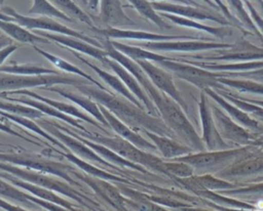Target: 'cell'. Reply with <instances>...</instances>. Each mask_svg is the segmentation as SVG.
<instances>
[{
  "instance_id": "8fae6325",
  "label": "cell",
  "mask_w": 263,
  "mask_h": 211,
  "mask_svg": "<svg viewBox=\"0 0 263 211\" xmlns=\"http://www.w3.org/2000/svg\"><path fill=\"white\" fill-rule=\"evenodd\" d=\"M71 174L91 187V189L99 197H101L107 204L112 206L116 211H129L126 206V198L120 193L117 185L112 184L108 180L77 172L76 169H73Z\"/></svg>"
},
{
  "instance_id": "9f6ffc18",
  "label": "cell",
  "mask_w": 263,
  "mask_h": 211,
  "mask_svg": "<svg viewBox=\"0 0 263 211\" xmlns=\"http://www.w3.org/2000/svg\"><path fill=\"white\" fill-rule=\"evenodd\" d=\"M202 1H203V2H205V4H206V5H209V6H210V7H212V8H215V9H217V8H218V7L216 6V4H215L212 0H202Z\"/></svg>"
},
{
  "instance_id": "681fc988",
  "label": "cell",
  "mask_w": 263,
  "mask_h": 211,
  "mask_svg": "<svg viewBox=\"0 0 263 211\" xmlns=\"http://www.w3.org/2000/svg\"><path fill=\"white\" fill-rule=\"evenodd\" d=\"M0 208L3 209L4 211H29L21 206L14 205V204H10L7 201H5L4 199L0 198Z\"/></svg>"
},
{
  "instance_id": "7c38bea8",
  "label": "cell",
  "mask_w": 263,
  "mask_h": 211,
  "mask_svg": "<svg viewBox=\"0 0 263 211\" xmlns=\"http://www.w3.org/2000/svg\"><path fill=\"white\" fill-rule=\"evenodd\" d=\"M140 67L143 69V71L146 73L152 84L160 91L164 92L168 96H171L175 101H177L181 108L186 112L189 113V109L184 101L182 95L180 94L179 90L174 84L172 74L168 73L166 70L162 69L161 67H158L154 65L153 62L149 60H136Z\"/></svg>"
},
{
  "instance_id": "7402d4cb",
  "label": "cell",
  "mask_w": 263,
  "mask_h": 211,
  "mask_svg": "<svg viewBox=\"0 0 263 211\" xmlns=\"http://www.w3.org/2000/svg\"><path fill=\"white\" fill-rule=\"evenodd\" d=\"M98 104H99V108H100L103 116L105 117L106 121L108 122L110 128H112L117 133L118 136L126 139L127 141H129L130 143H133L134 145H136L137 147H139L141 150L149 151V152L157 151V147L155 146V144L153 142L148 141L142 135H140L137 131H135L129 126L124 124L122 121H120L117 117H115L104 106H102L100 103H98Z\"/></svg>"
},
{
  "instance_id": "91938a15",
  "label": "cell",
  "mask_w": 263,
  "mask_h": 211,
  "mask_svg": "<svg viewBox=\"0 0 263 211\" xmlns=\"http://www.w3.org/2000/svg\"><path fill=\"white\" fill-rule=\"evenodd\" d=\"M3 2H4V0H0V4H1V5L3 4Z\"/></svg>"
},
{
  "instance_id": "db71d44e",
  "label": "cell",
  "mask_w": 263,
  "mask_h": 211,
  "mask_svg": "<svg viewBox=\"0 0 263 211\" xmlns=\"http://www.w3.org/2000/svg\"><path fill=\"white\" fill-rule=\"evenodd\" d=\"M10 44H11V40L9 38L5 37L4 35L0 36V49H2L5 46H8Z\"/></svg>"
},
{
  "instance_id": "b9f144b4",
  "label": "cell",
  "mask_w": 263,
  "mask_h": 211,
  "mask_svg": "<svg viewBox=\"0 0 263 211\" xmlns=\"http://www.w3.org/2000/svg\"><path fill=\"white\" fill-rule=\"evenodd\" d=\"M218 82L224 84L226 86H230L235 88L237 91L241 92H250L253 94H262L263 95V84H260L251 80H238V79H230L229 77L222 78L218 76Z\"/></svg>"
},
{
  "instance_id": "2e32d148",
  "label": "cell",
  "mask_w": 263,
  "mask_h": 211,
  "mask_svg": "<svg viewBox=\"0 0 263 211\" xmlns=\"http://www.w3.org/2000/svg\"><path fill=\"white\" fill-rule=\"evenodd\" d=\"M92 30L104 36L106 39H134V40H143V41H171L178 39H198L191 36L183 35H162L155 34L146 31L139 30H129V29H120V28H99L93 27Z\"/></svg>"
},
{
  "instance_id": "484cf974",
  "label": "cell",
  "mask_w": 263,
  "mask_h": 211,
  "mask_svg": "<svg viewBox=\"0 0 263 211\" xmlns=\"http://www.w3.org/2000/svg\"><path fill=\"white\" fill-rule=\"evenodd\" d=\"M71 50V49H69ZM71 52L83 64L87 65L91 70L95 71V73L106 83L109 85V87H111L112 89H114L116 92H118L122 97H124L125 99H127L128 101L133 102L134 104H136L137 107L141 108V109H145V107L143 106V103L129 91V89L126 87V85L123 83V81L117 76V75H112L106 71H104L103 69H101L100 67L91 64L89 60H87L86 58H84L83 56H81L80 54H78V52L71 50Z\"/></svg>"
},
{
  "instance_id": "8992f818",
  "label": "cell",
  "mask_w": 263,
  "mask_h": 211,
  "mask_svg": "<svg viewBox=\"0 0 263 211\" xmlns=\"http://www.w3.org/2000/svg\"><path fill=\"white\" fill-rule=\"evenodd\" d=\"M258 146L255 145H245L238 149H228L222 151H208L198 152L196 154H188L182 157L172 159L171 161L183 162L191 166L193 171H198L199 173L209 172H220L230 166L239 158L251 153Z\"/></svg>"
},
{
  "instance_id": "cb8c5ba5",
  "label": "cell",
  "mask_w": 263,
  "mask_h": 211,
  "mask_svg": "<svg viewBox=\"0 0 263 211\" xmlns=\"http://www.w3.org/2000/svg\"><path fill=\"white\" fill-rule=\"evenodd\" d=\"M108 67H110L113 70V72L123 81V83L126 85V87L129 89V91L143 103V106L145 107L147 112L152 116L158 117L159 114H158L155 106L153 104L152 100L147 95V93L145 92L143 87L140 85V83L136 79V77L130 72H128L122 65H120L118 61H116L112 58H109Z\"/></svg>"
},
{
  "instance_id": "4fadbf2b",
  "label": "cell",
  "mask_w": 263,
  "mask_h": 211,
  "mask_svg": "<svg viewBox=\"0 0 263 211\" xmlns=\"http://www.w3.org/2000/svg\"><path fill=\"white\" fill-rule=\"evenodd\" d=\"M153 8L157 12L171 13L186 17L193 20H212L218 24L227 25L229 22L224 16L204 10L202 6H193L187 4H179L172 2H151Z\"/></svg>"
},
{
  "instance_id": "5b68a950",
  "label": "cell",
  "mask_w": 263,
  "mask_h": 211,
  "mask_svg": "<svg viewBox=\"0 0 263 211\" xmlns=\"http://www.w3.org/2000/svg\"><path fill=\"white\" fill-rule=\"evenodd\" d=\"M0 170L5 171L9 174H12L24 181H27L32 184L39 185V186L51 189L53 192H57L59 194H62L64 196H67L70 199L74 200L75 202H77L83 206H86L88 208H90L89 204L99 206V204L97 202H95L92 199L88 198L87 196H84L82 193H80L77 189H75L74 187H72L71 184L68 183L67 181L60 180L59 177H53L52 175L45 174V173H42L39 171L25 169V168H22V167L15 166V165H11V164L5 163V162H0Z\"/></svg>"
},
{
  "instance_id": "6f0895ef",
  "label": "cell",
  "mask_w": 263,
  "mask_h": 211,
  "mask_svg": "<svg viewBox=\"0 0 263 211\" xmlns=\"http://www.w3.org/2000/svg\"><path fill=\"white\" fill-rule=\"evenodd\" d=\"M255 2L257 3L259 9L261 10V12L263 13V0H255Z\"/></svg>"
},
{
  "instance_id": "603a6c76",
  "label": "cell",
  "mask_w": 263,
  "mask_h": 211,
  "mask_svg": "<svg viewBox=\"0 0 263 211\" xmlns=\"http://www.w3.org/2000/svg\"><path fill=\"white\" fill-rule=\"evenodd\" d=\"M42 37L52 40L60 46H65L68 47V49L74 50V51H79L81 53L87 54L89 56L95 57L98 59L100 62H102L105 66H108L109 61V56L106 52L105 49L99 48L95 45H91L85 41H82L80 39H77L75 37L71 36H66V35H61V34H48V33H40Z\"/></svg>"
},
{
  "instance_id": "f1b7e54d",
  "label": "cell",
  "mask_w": 263,
  "mask_h": 211,
  "mask_svg": "<svg viewBox=\"0 0 263 211\" xmlns=\"http://www.w3.org/2000/svg\"><path fill=\"white\" fill-rule=\"evenodd\" d=\"M144 134L152 140V142L157 147V151L161 154V156L164 159H175L178 157H182L188 154L192 153V149L188 145L181 144L179 141H177L175 138L159 135L147 130H143Z\"/></svg>"
},
{
  "instance_id": "836d02e7",
  "label": "cell",
  "mask_w": 263,
  "mask_h": 211,
  "mask_svg": "<svg viewBox=\"0 0 263 211\" xmlns=\"http://www.w3.org/2000/svg\"><path fill=\"white\" fill-rule=\"evenodd\" d=\"M110 42L118 51H120L121 53H123L124 55L128 56L129 58H132L134 60H149V61L159 62L162 60L173 58V57L154 53L153 51L147 50L145 48H140L139 46L127 45V44H124V43H121L118 41H114V40H110Z\"/></svg>"
},
{
  "instance_id": "f6af8a7d",
  "label": "cell",
  "mask_w": 263,
  "mask_h": 211,
  "mask_svg": "<svg viewBox=\"0 0 263 211\" xmlns=\"http://www.w3.org/2000/svg\"><path fill=\"white\" fill-rule=\"evenodd\" d=\"M226 2L228 3L229 7L228 8H232L233 11L235 12V17L238 22L241 23V25L246 26L249 30L255 32L258 34V30L254 24V22L252 20L250 14L247 12L246 6L242 3V0H226Z\"/></svg>"
},
{
  "instance_id": "7dc6e473",
  "label": "cell",
  "mask_w": 263,
  "mask_h": 211,
  "mask_svg": "<svg viewBox=\"0 0 263 211\" xmlns=\"http://www.w3.org/2000/svg\"><path fill=\"white\" fill-rule=\"evenodd\" d=\"M215 4H216V6L222 11V13L227 17V19H230V22H234V23H236V24H238L239 22L235 18V16L230 12V10H229V8L224 4V2L222 1V0H212Z\"/></svg>"
},
{
  "instance_id": "60d3db41",
  "label": "cell",
  "mask_w": 263,
  "mask_h": 211,
  "mask_svg": "<svg viewBox=\"0 0 263 211\" xmlns=\"http://www.w3.org/2000/svg\"><path fill=\"white\" fill-rule=\"evenodd\" d=\"M0 110L7 112L9 114L32 118V119H41L44 116L43 113H41L35 108H32L30 106H26L23 103H18V102L9 101V100L7 101L0 100Z\"/></svg>"
},
{
  "instance_id": "5bb4252c",
  "label": "cell",
  "mask_w": 263,
  "mask_h": 211,
  "mask_svg": "<svg viewBox=\"0 0 263 211\" xmlns=\"http://www.w3.org/2000/svg\"><path fill=\"white\" fill-rule=\"evenodd\" d=\"M211 109L217 130L223 139H227L234 144H239L242 146L250 145L254 141L250 131L245 130L240 125H238L218 108L214 107Z\"/></svg>"
},
{
  "instance_id": "3957f363",
  "label": "cell",
  "mask_w": 263,
  "mask_h": 211,
  "mask_svg": "<svg viewBox=\"0 0 263 211\" xmlns=\"http://www.w3.org/2000/svg\"><path fill=\"white\" fill-rule=\"evenodd\" d=\"M75 133L78 135L87 138L91 141L101 143L115 153H117L122 158L134 162L136 164H139L146 168L147 170H151L154 172H159L162 174L167 175L166 171V162L161 160L159 157L152 155L150 153H147L144 150H141L127 141L126 139L120 137V136H107L99 133H92L86 131H80L78 129H72Z\"/></svg>"
},
{
  "instance_id": "30bf717a",
  "label": "cell",
  "mask_w": 263,
  "mask_h": 211,
  "mask_svg": "<svg viewBox=\"0 0 263 211\" xmlns=\"http://www.w3.org/2000/svg\"><path fill=\"white\" fill-rule=\"evenodd\" d=\"M40 127L44 128L48 131V133L52 136H54L57 139H59L71 153L76 155L82 160L92 162L95 164H100L102 166H105L107 168H110L114 172L120 171L118 166H115L107 161H105L102 157H100L92 149H90L88 145L83 143L81 140L75 138L74 136H71L70 134L60 130L55 126H53L49 120H41L39 122Z\"/></svg>"
},
{
  "instance_id": "277c9868",
  "label": "cell",
  "mask_w": 263,
  "mask_h": 211,
  "mask_svg": "<svg viewBox=\"0 0 263 211\" xmlns=\"http://www.w3.org/2000/svg\"><path fill=\"white\" fill-rule=\"evenodd\" d=\"M0 162L9 163L25 169L39 171L45 174H49L61 179H64L68 183L74 186H80L79 182L76 181L70 174L74 167L68 164H64L59 161L46 158L42 155L28 153L25 151L12 152V153H1Z\"/></svg>"
},
{
  "instance_id": "680465c9",
  "label": "cell",
  "mask_w": 263,
  "mask_h": 211,
  "mask_svg": "<svg viewBox=\"0 0 263 211\" xmlns=\"http://www.w3.org/2000/svg\"><path fill=\"white\" fill-rule=\"evenodd\" d=\"M75 1H76V0H75ZM77 1H79L82 5H85V6L87 5V0H77Z\"/></svg>"
},
{
  "instance_id": "bcb514c9",
  "label": "cell",
  "mask_w": 263,
  "mask_h": 211,
  "mask_svg": "<svg viewBox=\"0 0 263 211\" xmlns=\"http://www.w3.org/2000/svg\"><path fill=\"white\" fill-rule=\"evenodd\" d=\"M0 131H3V132H6V133H8V134H10V135H12V136H16V137H20V138H23L24 140H26V141H29L30 143H33V144H39L37 141H35V140H33V139H30V138H27L26 136H24V135H22L21 133H18V132H16V131H14V130H12L8 125H6V124H4L3 122H1L0 121Z\"/></svg>"
},
{
  "instance_id": "ffe728a7",
  "label": "cell",
  "mask_w": 263,
  "mask_h": 211,
  "mask_svg": "<svg viewBox=\"0 0 263 211\" xmlns=\"http://www.w3.org/2000/svg\"><path fill=\"white\" fill-rule=\"evenodd\" d=\"M120 0H100V12L97 20L104 28H120L135 26V22L129 18L124 10Z\"/></svg>"
},
{
  "instance_id": "9c48e42d",
  "label": "cell",
  "mask_w": 263,
  "mask_h": 211,
  "mask_svg": "<svg viewBox=\"0 0 263 211\" xmlns=\"http://www.w3.org/2000/svg\"><path fill=\"white\" fill-rule=\"evenodd\" d=\"M157 64L162 69L171 72V74L175 77L188 81L200 88H221V85L218 82V75L212 74L202 68L194 67L189 62L184 64L176 58L162 60Z\"/></svg>"
},
{
  "instance_id": "d590c367",
  "label": "cell",
  "mask_w": 263,
  "mask_h": 211,
  "mask_svg": "<svg viewBox=\"0 0 263 211\" xmlns=\"http://www.w3.org/2000/svg\"><path fill=\"white\" fill-rule=\"evenodd\" d=\"M0 115H1L2 117H4L5 119H8V120H10V121H12V122H14V123H16V124H18V125H21V126L27 128V129H29V130H31V131H34L35 133L39 134V135L42 136L43 138H45V139H47L48 141H50L52 144L58 145L59 147L63 149L65 152H69L68 149H67L59 139H57L54 136H52V135H50L49 133H47L42 127H40L38 124H36V123H35L34 121H32L31 119H29V118H27V117H23V116H17V115L9 114V113L4 112V111H1V110H0Z\"/></svg>"
},
{
  "instance_id": "44dd1931",
  "label": "cell",
  "mask_w": 263,
  "mask_h": 211,
  "mask_svg": "<svg viewBox=\"0 0 263 211\" xmlns=\"http://www.w3.org/2000/svg\"><path fill=\"white\" fill-rule=\"evenodd\" d=\"M150 51H195L212 48L230 47L229 44L201 41H144L135 44Z\"/></svg>"
},
{
  "instance_id": "6da1fadb",
  "label": "cell",
  "mask_w": 263,
  "mask_h": 211,
  "mask_svg": "<svg viewBox=\"0 0 263 211\" xmlns=\"http://www.w3.org/2000/svg\"><path fill=\"white\" fill-rule=\"evenodd\" d=\"M76 88L80 93L104 106L115 117L135 131L147 130L172 138L177 137L161 119L150 115L148 112H145L144 109L137 107L127 99H122L121 97L110 93L108 90L101 89L90 83L76 86Z\"/></svg>"
},
{
  "instance_id": "83f0119b",
  "label": "cell",
  "mask_w": 263,
  "mask_h": 211,
  "mask_svg": "<svg viewBox=\"0 0 263 211\" xmlns=\"http://www.w3.org/2000/svg\"><path fill=\"white\" fill-rule=\"evenodd\" d=\"M51 150H52L53 153L62 155L70 163H73L79 169L83 170L85 172V174H87V175L98 177V178H101V179H105V180H108V181H113V182H122V183H126V184H132L133 183L128 178H124V177H121V176L116 175L114 173L108 172L106 170H102L99 167L95 166L93 164L89 163L88 161L80 159L79 157H77L76 155H74L71 152H65V151L62 152V151L54 150V149H51Z\"/></svg>"
},
{
  "instance_id": "94428289",
  "label": "cell",
  "mask_w": 263,
  "mask_h": 211,
  "mask_svg": "<svg viewBox=\"0 0 263 211\" xmlns=\"http://www.w3.org/2000/svg\"><path fill=\"white\" fill-rule=\"evenodd\" d=\"M262 178H263V177H262Z\"/></svg>"
},
{
  "instance_id": "d4e9b609",
  "label": "cell",
  "mask_w": 263,
  "mask_h": 211,
  "mask_svg": "<svg viewBox=\"0 0 263 211\" xmlns=\"http://www.w3.org/2000/svg\"><path fill=\"white\" fill-rule=\"evenodd\" d=\"M0 177L6 179L8 182L12 183L13 185L25 189L29 194H31V195L39 198V199H42V200L49 201L51 203L58 204L60 206H63V207L67 208V209L71 210V211H76V209H75V207H74V205L72 203H70L69 201H67V200L63 199L62 197L58 196L51 189H48V188H45V187H42V186H39V185L32 184V183L27 182V181H24V180L20 179L18 177L14 176L12 174H9V173H7L5 171L0 172Z\"/></svg>"
},
{
  "instance_id": "816d5d0a",
  "label": "cell",
  "mask_w": 263,
  "mask_h": 211,
  "mask_svg": "<svg viewBox=\"0 0 263 211\" xmlns=\"http://www.w3.org/2000/svg\"><path fill=\"white\" fill-rule=\"evenodd\" d=\"M150 2H172V3H179V4H187L193 6H201L194 0H149Z\"/></svg>"
},
{
  "instance_id": "ac0fdd59",
  "label": "cell",
  "mask_w": 263,
  "mask_h": 211,
  "mask_svg": "<svg viewBox=\"0 0 263 211\" xmlns=\"http://www.w3.org/2000/svg\"><path fill=\"white\" fill-rule=\"evenodd\" d=\"M199 112L203 128V143L204 145H206L205 147L208 149V151H222L230 149V144L225 142V140L222 138L217 130L212 114V109L208 106L204 94H201Z\"/></svg>"
},
{
  "instance_id": "9a60e30c",
  "label": "cell",
  "mask_w": 263,
  "mask_h": 211,
  "mask_svg": "<svg viewBox=\"0 0 263 211\" xmlns=\"http://www.w3.org/2000/svg\"><path fill=\"white\" fill-rule=\"evenodd\" d=\"M49 121H50V120H49ZM50 123H51L53 126H55L57 128H59L60 130H62V131H64V132H66V133L70 134L71 136H74L75 138L81 140L83 143H85V144L88 145L90 149H92V150H93L100 157H102L105 161H107V162H109V163H111V164H113V165H115V166H118V167H122V168H126V169L138 170V171H140V172H142V173H148V171H147L146 168H144L143 166H141V165H139V164H136V163H134V162H130V161H128V160L122 158L121 156H119L117 153H115V152L112 151L111 149H109V147H107V146H105V145H103V144H101V143H98V142L91 141V140H89V139H87V138H84V137L78 135L77 133H75L72 129H69L68 127H65V126H63V125H61V124H59V123H57V122H54V121H50Z\"/></svg>"
},
{
  "instance_id": "f907efd6",
  "label": "cell",
  "mask_w": 263,
  "mask_h": 211,
  "mask_svg": "<svg viewBox=\"0 0 263 211\" xmlns=\"http://www.w3.org/2000/svg\"><path fill=\"white\" fill-rule=\"evenodd\" d=\"M235 77L241 76L243 78H252V79H256V80H261L263 81V68L259 69V70H255L254 72H248L247 74H234Z\"/></svg>"
},
{
  "instance_id": "c3c4849f",
  "label": "cell",
  "mask_w": 263,
  "mask_h": 211,
  "mask_svg": "<svg viewBox=\"0 0 263 211\" xmlns=\"http://www.w3.org/2000/svg\"><path fill=\"white\" fill-rule=\"evenodd\" d=\"M17 49V45L15 44H10L8 46L3 47L2 49H0V65H2L4 62V60L15 50Z\"/></svg>"
},
{
  "instance_id": "4316f807",
  "label": "cell",
  "mask_w": 263,
  "mask_h": 211,
  "mask_svg": "<svg viewBox=\"0 0 263 211\" xmlns=\"http://www.w3.org/2000/svg\"><path fill=\"white\" fill-rule=\"evenodd\" d=\"M45 89L49 90V91H52V92H55V93L60 94L62 97H65L67 99L71 100L72 102H74L75 104L79 106L84 111H86L88 114H90L100 124H103L105 127L110 128L108 122L106 121L105 117L103 116V114H102V112L99 108V104L96 100L91 99L90 97H88V96H86L82 93L77 94V93L69 91L65 88H61V87H59V85L48 86V87H45Z\"/></svg>"
},
{
  "instance_id": "e575fe53",
  "label": "cell",
  "mask_w": 263,
  "mask_h": 211,
  "mask_svg": "<svg viewBox=\"0 0 263 211\" xmlns=\"http://www.w3.org/2000/svg\"><path fill=\"white\" fill-rule=\"evenodd\" d=\"M34 49H35L38 53H40L43 57H45L50 64H52L54 67H57L58 69H60V70H62V71H65V72H68V73H70V74L78 75L79 77H81V78L87 80L88 82H90L91 84L98 86L99 88L104 89V90H108V89H106V87H105L103 84H101L99 81H96L91 76H89L88 74H86L85 72H83L82 70H80V69H79L78 67H76L75 65L70 64L69 61H67V60H65V59H63V58H61V57H59V56H57V55H53V54H51V53H49V52H47V51H45V50H42V49L38 48L37 46H34Z\"/></svg>"
},
{
  "instance_id": "ab89813d",
  "label": "cell",
  "mask_w": 263,
  "mask_h": 211,
  "mask_svg": "<svg viewBox=\"0 0 263 211\" xmlns=\"http://www.w3.org/2000/svg\"><path fill=\"white\" fill-rule=\"evenodd\" d=\"M28 14H36L40 16L57 17L66 22H73L74 19L65 14L63 11L58 9L48 0H33L31 8L28 10Z\"/></svg>"
},
{
  "instance_id": "7bdbcfd3",
  "label": "cell",
  "mask_w": 263,
  "mask_h": 211,
  "mask_svg": "<svg viewBox=\"0 0 263 211\" xmlns=\"http://www.w3.org/2000/svg\"><path fill=\"white\" fill-rule=\"evenodd\" d=\"M0 197L17 202L24 206H33L34 204L27 199V193L22 192L21 189L16 188L15 185H13L8 181L3 180V178L1 177H0Z\"/></svg>"
},
{
  "instance_id": "f5cc1de1",
  "label": "cell",
  "mask_w": 263,
  "mask_h": 211,
  "mask_svg": "<svg viewBox=\"0 0 263 211\" xmlns=\"http://www.w3.org/2000/svg\"><path fill=\"white\" fill-rule=\"evenodd\" d=\"M100 6V0H88L87 1V7L90 10H97Z\"/></svg>"
},
{
  "instance_id": "ee69618b",
  "label": "cell",
  "mask_w": 263,
  "mask_h": 211,
  "mask_svg": "<svg viewBox=\"0 0 263 211\" xmlns=\"http://www.w3.org/2000/svg\"><path fill=\"white\" fill-rule=\"evenodd\" d=\"M219 93L222 94V96L224 98H226L228 101L234 103L241 111L246 112L247 114L248 113L252 114L257 120L263 122V107H260V106H257L255 103H252V102H250V101H248L246 99L241 100L238 97H236L235 95L230 94V93H222V92H219Z\"/></svg>"
},
{
  "instance_id": "7a4b0ae2",
  "label": "cell",
  "mask_w": 263,
  "mask_h": 211,
  "mask_svg": "<svg viewBox=\"0 0 263 211\" xmlns=\"http://www.w3.org/2000/svg\"><path fill=\"white\" fill-rule=\"evenodd\" d=\"M132 74L136 77L140 85L152 100L158 114L161 116V120L175 133V135L182 139L192 150L203 152L205 150L204 143L195 132L189 120L186 118L181 106L171 96L158 90L152 84L140 65L132 72Z\"/></svg>"
},
{
  "instance_id": "74e56055",
  "label": "cell",
  "mask_w": 263,
  "mask_h": 211,
  "mask_svg": "<svg viewBox=\"0 0 263 211\" xmlns=\"http://www.w3.org/2000/svg\"><path fill=\"white\" fill-rule=\"evenodd\" d=\"M0 73L23 75V76H40V75H59L60 73L39 65L33 64H12L0 66Z\"/></svg>"
},
{
  "instance_id": "ba28073f",
  "label": "cell",
  "mask_w": 263,
  "mask_h": 211,
  "mask_svg": "<svg viewBox=\"0 0 263 211\" xmlns=\"http://www.w3.org/2000/svg\"><path fill=\"white\" fill-rule=\"evenodd\" d=\"M1 10L10 15L11 17L14 18V22H16L20 26L28 29V30H44V31H50V32H54V33H59L61 35H66V36H71V37H75L77 39H80L82 41H85L91 45H95L99 48H104L103 45L98 42L97 40L80 33L77 32L73 29H70L69 27L60 24L59 22H57L55 19H53L52 17H47V16H28V15H23L21 13H18L15 9H13L10 6H2Z\"/></svg>"
},
{
  "instance_id": "1f68e13d",
  "label": "cell",
  "mask_w": 263,
  "mask_h": 211,
  "mask_svg": "<svg viewBox=\"0 0 263 211\" xmlns=\"http://www.w3.org/2000/svg\"><path fill=\"white\" fill-rule=\"evenodd\" d=\"M0 30H2L10 38L15 39L22 43H49L48 39L42 36H37L36 34L30 32L28 29L20 26L18 24H14V22L0 20Z\"/></svg>"
},
{
  "instance_id": "f35d334b",
  "label": "cell",
  "mask_w": 263,
  "mask_h": 211,
  "mask_svg": "<svg viewBox=\"0 0 263 211\" xmlns=\"http://www.w3.org/2000/svg\"><path fill=\"white\" fill-rule=\"evenodd\" d=\"M127 1L133 6V8H135L140 13V15L150 20L151 23L155 24L158 28L171 29V26L166 24L163 17L160 16L159 12H157L153 8L152 3L149 0H127Z\"/></svg>"
},
{
  "instance_id": "f546056e",
  "label": "cell",
  "mask_w": 263,
  "mask_h": 211,
  "mask_svg": "<svg viewBox=\"0 0 263 211\" xmlns=\"http://www.w3.org/2000/svg\"><path fill=\"white\" fill-rule=\"evenodd\" d=\"M0 96L4 97L6 100H9V101L18 102V103H23V104L35 108L38 111H40L41 113H43L44 115H48L50 117H54L57 119L65 121L67 123H69L70 125H72L74 128H76L80 131H86V129L84 128L83 125L80 124V121L78 119H76L74 117H71L69 115H66V114L58 111L57 109L48 106L47 103H44V102L40 101V100L31 98V97H28V96H25V95H22L21 97H8L7 95H0Z\"/></svg>"
},
{
  "instance_id": "d6986e66",
  "label": "cell",
  "mask_w": 263,
  "mask_h": 211,
  "mask_svg": "<svg viewBox=\"0 0 263 211\" xmlns=\"http://www.w3.org/2000/svg\"><path fill=\"white\" fill-rule=\"evenodd\" d=\"M14 94L25 95V96L40 100V101H42L44 103H47L48 106L57 109L58 111L66 114V115H69V116L74 117L76 119H80L82 121H85V122L93 125L96 128H98L100 130H103L105 133H107V130H105L104 127L100 123H98L93 118L87 116L82 111H80L78 108H76L75 106H72L70 103H66V102H62V101H58V100H53V99L44 97V96H42V95L32 91V90H29V89H17V90H10V91L0 92V95H14Z\"/></svg>"
},
{
  "instance_id": "8d00e7d4",
  "label": "cell",
  "mask_w": 263,
  "mask_h": 211,
  "mask_svg": "<svg viewBox=\"0 0 263 211\" xmlns=\"http://www.w3.org/2000/svg\"><path fill=\"white\" fill-rule=\"evenodd\" d=\"M50 3H52L58 9L63 11L65 14L70 16L71 18L78 19L87 26H89L91 29L95 26L93 20L90 16V14L86 13L84 10L80 8L78 4H76L75 0H48Z\"/></svg>"
},
{
  "instance_id": "e0dca14e",
  "label": "cell",
  "mask_w": 263,
  "mask_h": 211,
  "mask_svg": "<svg viewBox=\"0 0 263 211\" xmlns=\"http://www.w3.org/2000/svg\"><path fill=\"white\" fill-rule=\"evenodd\" d=\"M256 174H263V154L259 153L258 147L236 160L222 172H218L219 176L226 178L246 177Z\"/></svg>"
},
{
  "instance_id": "d6a6232c",
  "label": "cell",
  "mask_w": 263,
  "mask_h": 211,
  "mask_svg": "<svg viewBox=\"0 0 263 211\" xmlns=\"http://www.w3.org/2000/svg\"><path fill=\"white\" fill-rule=\"evenodd\" d=\"M161 17H164L168 20H171L172 23L178 25V26H182V27H186V28H191V29H195L198 31H202V32H206L210 34H213L216 37H220V38H224L226 36H228L231 31L225 27H211L208 25H203L200 24L196 20L193 19H189L186 17H182L179 15H175V14H171V13H164V12H159Z\"/></svg>"
},
{
  "instance_id": "52a82bcc",
  "label": "cell",
  "mask_w": 263,
  "mask_h": 211,
  "mask_svg": "<svg viewBox=\"0 0 263 211\" xmlns=\"http://www.w3.org/2000/svg\"><path fill=\"white\" fill-rule=\"evenodd\" d=\"M87 80L67 75H40L23 76L14 74H0V90L10 91L33 87H48L53 85H72L79 86L89 84ZM91 84V83H90Z\"/></svg>"
},
{
  "instance_id": "4dcf8cb0",
  "label": "cell",
  "mask_w": 263,
  "mask_h": 211,
  "mask_svg": "<svg viewBox=\"0 0 263 211\" xmlns=\"http://www.w3.org/2000/svg\"><path fill=\"white\" fill-rule=\"evenodd\" d=\"M204 91H205V93H208L210 95V97H212L216 102H218L221 106V108H223L225 110V112H227L229 114L230 118L232 117V120L235 121L237 124L239 123L240 126L248 128L249 131L250 130L251 131H259L260 130L259 123L255 119L250 117L246 112L241 111L237 107L233 106L230 101H228L226 98L221 96L220 93L219 94L216 93L214 90H211V88H205Z\"/></svg>"
},
{
  "instance_id": "11a10c76",
  "label": "cell",
  "mask_w": 263,
  "mask_h": 211,
  "mask_svg": "<svg viewBox=\"0 0 263 211\" xmlns=\"http://www.w3.org/2000/svg\"><path fill=\"white\" fill-rule=\"evenodd\" d=\"M0 20H4V22H14V18L11 17L10 15L4 13L1 8H0Z\"/></svg>"
}]
</instances>
